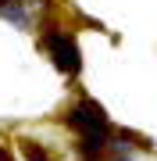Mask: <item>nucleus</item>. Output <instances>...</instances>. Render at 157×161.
<instances>
[{
	"instance_id": "1",
	"label": "nucleus",
	"mask_w": 157,
	"mask_h": 161,
	"mask_svg": "<svg viewBox=\"0 0 157 161\" xmlns=\"http://www.w3.org/2000/svg\"><path fill=\"white\" fill-rule=\"evenodd\" d=\"M71 125L86 136L89 150L104 147V140H107V115L97 108V104H79V108L71 111Z\"/></svg>"
},
{
	"instance_id": "2",
	"label": "nucleus",
	"mask_w": 157,
	"mask_h": 161,
	"mask_svg": "<svg viewBox=\"0 0 157 161\" xmlns=\"http://www.w3.org/2000/svg\"><path fill=\"white\" fill-rule=\"evenodd\" d=\"M47 50L54 54V61H57L64 72H79V47L71 43L68 36H61V32L47 36Z\"/></svg>"
},
{
	"instance_id": "3",
	"label": "nucleus",
	"mask_w": 157,
	"mask_h": 161,
	"mask_svg": "<svg viewBox=\"0 0 157 161\" xmlns=\"http://www.w3.org/2000/svg\"><path fill=\"white\" fill-rule=\"evenodd\" d=\"M0 14L14 18V22H25V7H22V0H0Z\"/></svg>"
},
{
	"instance_id": "4",
	"label": "nucleus",
	"mask_w": 157,
	"mask_h": 161,
	"mask_svg": "<svg viewBox=\"0 0 157 161\" xmlns=\"http://www.w3.org/2000/svg\"><path fill=\"white\" fill-rule=\"evenodd\" d=\"M22 150H25V158H29V161H50V158H47V150H43L39 143H25Z\"/></svg>"
},
{
	"instance_id": "5",
	"label": "nucleus",
	"mask_w": 157,
	"mask_h": 161,
	"mask_svg": "<svg viewBox=\"0 0 157 161\" xmlns=\"http://www.w3.org/2000/svg\"><path fill=\"white\" fill-rule=\"evenodd\" d=\"M0 161H14V158H11V154H7V150H4V147H0Z\"/></svg>"
}]
</instances>
